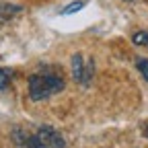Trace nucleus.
<instances>
[{
    "label": "nucleus",
    "instance_id": "f257e3e1",
    "mask_svg": "<svg viewBox=\"0 0 148 148\" xmlns=\"http://www.w3.org/2000/svg\"><path fill=\"white\" fill-rule=\"evenodd\" d=\"M64 88V78L51 72H37L29 76V97L31 101H45Z\"/></svg>",
    "mask_w": 148,
    "mask_h": 148
},
{
    "label": "nucleus",
    "instance_id": "f03ea898",
    "mask_svg": "<svg viewBox=\"0 0 148 148\" xmlns=\"http://www.w3.org/2000/svg\"><path fill=\"white\" fill-rule=\"evenodd\" d=\"M92 70H95V64H88V68H84V60L80 53H74L72 56V76L76 82H82V84H88L90 82V76H92Z\"/></svg>",
    "mask_w": 148,
    "mask_h": 148
},
{
    "label": "nucleus",
    "instance_id": "7ed1b4c3",
    "mask_svg": "<svg viewBox=\"0 0 148 148\" xmlns=\"http://www.w3.org/2000/svg\"><path fill=\"white\" fill-rule=\"evenodd\" d=\"M23 8L18 4H10V2H0V25L8 23L12 16H16Z\"/></svg>",
    "mask_w": 148,
    "mask_h": 148
},
{
    "label": "nucleus",
    "instance_id": "20e7f679",
    "mask_svg": "<svg viewBox=\"0 0 148 148\" xmlns=\"http://www.w3.org/2000/svg\"><path fill=\"white\" fill-rule=\"evenodd\" d=\"M27 148H51V146H49V144H47V142H45L39 134L35 132V134L27 140Z\"/></svg>",
    "mask_w": 148,
    "mask_h": 148
},
{
    "label": "nucleus",
    "instance_id": "39448f33",
    "mask_svg": "<svg viewBox=\"0 0 148 148\" xmlns=\"http://www.w3.org/2000/svg\"><path fill=\"white\" fill-rule=\"evenodd\" d=\"M136 68L140 70V74L144 76V80H148V60H144V58H136Z\"/></svg>",
    "mask_w": 148,
    "mask_h": 148
},
{
    "label": "nucleus",
    "instance_id": "423d86ee",
    "mask_svg": "<svg viewBox=\"0 0 148 148\" xmlns=\"http://www.w3.org/2000/svg\"><path fill=\"white\" fill-rule=\"evenodd\" d=\"M132 41H134L136 45H148V33H146V31H138V33H134Z\"/></svg>",
    "mask_w": 148,
    "mask_h": 148
},
{
    "label": "nucleus",
    "instance_id": "0eeeda50",
    "mask_svg": "<svg viewBox=\"0 0 148 148\" xmlns=\"http://www.w3.org/2000/svg\"><path fill=\"white\" fill-rule=\"evenodd\" d=\"M84 6V0H78V2H72V4H68L64 10H62V14H72V12H76V10H80Z\"/></svg>",
    "mask_w": 148,
    "mask_h": 148
},
{
    "label": "nucleus",
    "instance_id": "6e6552de",
    "mask_svg": "<svg viewBox=\"0 0 148 148\" xmlns=\"http://www.w3.org/2000/svg\"><path fill=\"white\" fill-rule=\"evenodd\" d=\"M8 82H10V72L0 68V90L6 88V86H8Z\"/></svg>",
    "mask_w": 148,
    "mask_h": 148
},
{
    "label": "nucleus",
    "instance_id": "1a4fd4ad",
    "mask_svg": "<svg viewBox=\"0 0 148 148\" xmlns=\"http://www.w3.org/2000/svg\"><path fill=\"white\" fill-rule=\"evenodd\" d=\"M142 134H144V136H146V138H148V125H146V127H144V132H142Z\"/></svg>",
    "mask_w": 148,
    "mask_h": 148
},
{
    "label": "nucleus",
    "instance_id": "9d476101",
    "mask_svg": "<svg viewBox=\"0 0 148 148\" xmlns=\"http://www.w3.org/2000/svg\"><path fill=\"white\" fill-rule=\"evenodd\" d=\"M127 2H132V0H127Z\"/></svg>",
    "mask_w": 148,
    "mask_h": 148
}]
</instances>
